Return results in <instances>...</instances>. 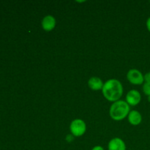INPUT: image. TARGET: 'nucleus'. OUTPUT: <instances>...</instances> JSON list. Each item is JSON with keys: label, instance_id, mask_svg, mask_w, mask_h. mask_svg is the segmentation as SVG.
Returning <instances> with one entry per match:
<instances>
[{"label": "nucleus", "instance_id": "obj_1", "mask_svg": "<svg viewBox=\"0 0 150 150\" xmlns=\"http://www.w3.org/2000/svg\"><path fill=\"white\" fill-rule=\"evenodd\" d=\"M102 92L105 99L114 103L118 101L122 95V84L117 79H110L104 83Z\"/></svg>", "mask_w": 150, "mask_h": 150}, {"label": "nucleus", "instance_id": "obj_2", "mask_svg": "<svg viewBox=\"0 0 150 150\" xmlns=\"http://www.w3.org/2000/svg\"><path fill=\"white\" fill-rule=\"evenodd\" d=\"M130 113V105L126 101L118 100L111 105L109 110V114L111 119L115 121L124 120Z\"/></svg>", "mask_w": 150, "mask_h": 150}, {"label": "nucleus", "instance_id": "obj_3", "mask_svg": "<svg viewBox=\"0 0 150 150\" xmlns=\"http://www.w3.org/2000/svg\"><path fill=\"white\" fill-rule=\"evenodd\" d=\"M70 129L73 136H76V137H79V136H83L86 132V123L80 119L74 120L70 124Z\"/></svg>", "mask_w": 150, "mask_h": 150}, {"label": "nucleus", "instance_id": "obj_4", "mask_svg": "<svg viewBox=\"0 0 150 150\" xmlns=\"http://www.w3.org/2000/svg\"><path fill=\"white\" fill-rule=\"evenodd\" d=\"M127 80L134 85H141L144 81V77L143 74L137 69H131L127 74Z\"/></svg>", "mask_w": 150, "mask_h": 150}, {"label": "nucleus", "instance_id": "obj_5", "mask_svg": "<svg viewBox=\"0 0 150 150\" xmlns=\"http://www.w3.org/2000/svg\"><path fill=\"white\" fill-rule=\"evenodd\" d=\"M142 100V96L139 91L132 89L126 95V102L129 105L135 106L137 105Z\"/></svg>", "mask_w": 150, "mask_h": 150}, {"label": "nucleus", "instance_id": "obj_6", "mask_svg": "<svg viewBox=\"0 0 150 150\" xmlns=\"http://www.w3.org/2000/svg\"><path fill=\"white\" fill-rule=\"evenodd\" d=\"M56 26V19L54 16H45L42 21V27L46 32L52 31Z\"/></svg>", "mask_w": 150, "mask_h": 150}, {"label": "nucleus", "instance_id": "obj_7", "mask_svg": "<svg viewBox=\"0 0 150 150\" xmlns=\"http://www.w3.org/2000/svg\"><path fill=\"white\" fill-rule=\"evenodd\" d=\"M108 150H126V145L122 139L114 138L108 143Z\"/></svg>", "mask_w": 150, "mask_h": 150}, {"label": "nucleus", "instance_id": "obj_8", "mask_svg": "<svg viewBox=\"0 0 150 150\" xmlns=\"http://www.w3.org/2000/svg\"><path fill=\"white\" fill-rule=\"evenodd\" d=\"M128 121L132 125H139L142 121V114L138 111H136V110L130 111L128 114Z\"/></svg>", "mask_w": 150, "mask_h": 150}, {"label": "nucleus", "instance_id": "obj_9", "mask_svg": "<svg viewBox=\"0 0 150 150\" xmlns=\"http://www.w3.org/2000/svg\"><path fill=\"white\" fill-rule=\"evenodd\" d=\"M104 83H103L102 80L98 77H92L89 79L88 81V86L92 90L98 91L103 89Z\"/></svg>", "mask_w": 150, "mask_h": 150}, {"label": "nucleus", "instance_id": "obj_10", "mask_svg": "<svg viewBox=\"0 0 150 150\" xmlns=\"http://www.w3.org/2000/svg\"><path fill=\"white\" fill-rule=\"evenodd\" d=\"M143 92L147 96H150V83L145 82L143 86Z\"/></svg>", "mask_w": 150, "mask_h": 150}, {"label": "nucleus", "instance_id": "obj_11", "mask_svg": "<svg viewBox=\"0 0 150 150\" xmlns=\"http://www.w3.org/2000/svg\"><path fill=\"white\" fill-rule=\"evenodd\" d=\"M144 81L146 82H148V83H150V72L149 73H146V74L144 76Z\"/></svg>", "mask_w": 150, "mask_h": 150}, {"label": "nucleus", "instance_id": "obj_12", "mask_svg": "<svg viewBox=\"0 0 150 150\" xmlns=\"http://www.w3.org/2000/svg\"><path fill=\"white\" fill-rule=\"evenodd\" d=\"M66 140L69 142H72V141L73 140V137L71 136V135H67V137H66Z\"/></svg>", "mask_w": 150, "mask_h": 150}, {"label": "nucleus", "instance_id": "obj_13", "mask_svg": "<svg viewBox=\"0 0 150 150\" xmlns=\"http://www.w3.org/2000/svg\"><path fill=\"white\" fill-rule=\"evenodd\" d=\"M146 27H147L148 31L150 32V17L146 21Z\"/></svg>", "mask_w": 150, "mask_h": 150}, {"label": "nucleus", "instance_id": "obj_14", "mask_svg": "<svg viewBox=\"0 0 150 150\" xmlns=\"http://www.w3.org/2000/svg\"><path fill=\"white\" fill-rule=\"evenodd\" d=\"M92 150H104V149L101 146H95Z\"/></svg>", "mask_w": 150, "mask_h": 150}, {"label": "nucleus", "instance_id": "obj_15", "mask_svg": "<svg viewBox=\"0 0 150 150\" xmlns=\"http://www.w3.org/2000/svg\"><path fill=\"white\" fill-rule=\"evenodd\" d=\"M148 101L150 103V96H148Z\"/></svg>", "mask_w": 150, "mask_h": 150}]
</instances>
